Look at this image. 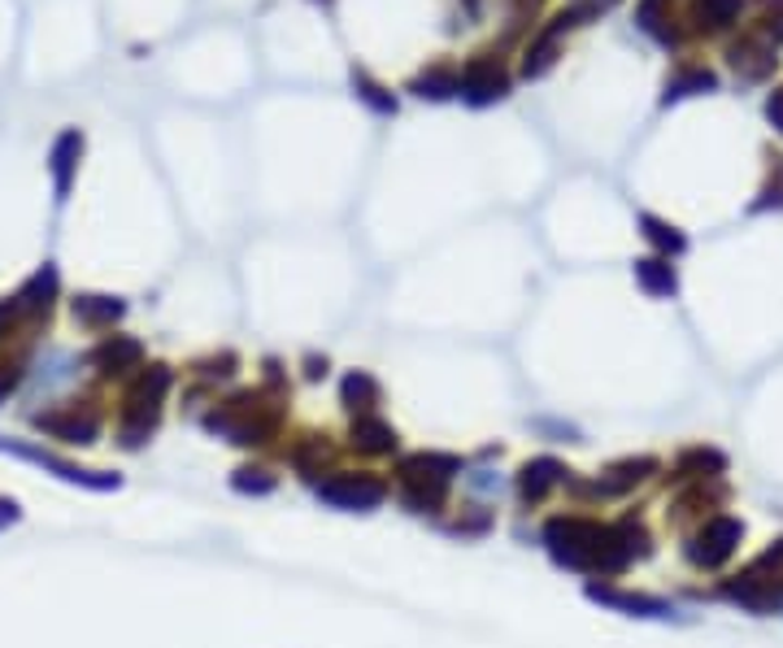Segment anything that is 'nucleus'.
Listing matches in <instances>:
<instances>
[{"label": "nucleus", "instance_id": "f257e3e1", "mask_svg": "<svg viewBox=\"0 0 783 648\" xmlns=\"http://www.w3.org/2000/svg\"><path fill=\"white\" fill-rule=\"evenodd\" d=\"M165 388H170V370H165V366H153V370L131 388L127 413H122V445H127V449H140L144 436L157 427V405L165 397Z\"/></svg>", "mask_w": 783, "mask_h": 648}, {"label": "nucleus", "instance_id": "f03ea898", "mask_svg": "<svg viewBox=\"0 0 783 648\" xmlns=\"http://www.w3.org/2000/svg\"><path fill=\"white\" fill-rule=\"evenodd\" d=\"M0 452H13V457H22V461H31V466H44V470H52L57 479H66V483H79V488H92V492H109V488H118V483H122L118 475H101V470H79V466H70V461L52 457V452L36 449V445L0 440Z\"/></svg>", "mask_w": 783, "mask_h": 648}, {"label": "nucleus", "instance_id": "7ed1b4c3", "mask_svg": "<svg viewBox=\"0 0 783 648\" xmlns=\"http://www.w3.org/2000/svg\"><path fill=\"white\" fill-rule=\"evenodd\" d=\"M318 497L327 500V505H335V509H374L379 500L388 497V488L374 479V475H335V479H327L322 488H318Z\"/></svg>", "mask_w": 783, "mask_h": 648}, {"label": "nucleus", "instance_id": "20e7f679", "mask_svg": "<svg viewBox=\"0 0 783 648\" xmlns=\"http://www.w3.org/2000/svg\"><path fill=\"white\" fill-rule=\"evenodd\" d=\"M740 536H744V522H735V518H710L705 531L692 540L687 557L696 566H723L731 552H735V545H740Z\"/></svg>", "mask_w": 783, "mask_h": 648}, {"label": "nucleus", "instance_id": "39448f33", "mask_svg": "<svg viewBox=\"0 0 783 648\" xmlns=\"http://www.w3.org/2000/svg\"><path fill=\"white\" fill-rule=\"evenodd\" d=\"M40 431H49L66 445H92L101 436V418L92 409H52V413H40L36 418Z\"/></svg>", "mask_w": 783, "mask_h": 648}, {"label": "nucleus", "instance_id": "423d86ee", "mask_svg": "<svg viewBox=\"0 0 783 648\" xmlns=\"http://www.w3.org/2000/svg\"><path fill=\"white\" fill-rule=\"evenodd\" d=\"M727 592V600H735V605H744V609H753V614H766V609H775L783 600V584H775V579H766L757 566L744 575V579H735V584H727L723 588Z\"/></svg>", "mask_w": 783, "mask_h": 648}, {"label": "nucleus", "instance_id": "0eeeda50", "mask_svg": "<svg viewBox=\"0 0 783 648\" xmlns=\"http://www.w3.org/2000/svg\"><path fill=\"white\" fill-rule=\"evenodd\" d=\"M505 92H510V79H505V70L496 61H474V66H466L462 97L470 104H492V100H501Z\"/></svg>", "mask_w": 783, "mask_h": 648}, {"label": "nucleus", "instance_id": "6e6552de", "mask_svg": "<svg viewBox=\"0 0 783 648\" xmlns=\"http://www.w3.org/2000/svg\"><path fill=\"white\" fill-rule=\"evenodd\" d=\"M588 597L601 600V605H614V609H626L631 618H671L675 609L666 605V600L657 597H631V592H619V588H588Z\"/></svg>", "mask_w": 783, "mask_h": 648}, {"label": "nucleus", "instance_id": "1a4fd4ad", "mask_svg": "<svg viewBox=\"0 0 783 648\" xmlns=\"http://www.w3.org/2000/svg\"><path fill=\"white\" fill-rule=\"evenodd\" d=\"M79 152H83V136L79 131H66L57 144H52V179H57V200H66L70 192V175L79 166Z\"/></svg>", "mask_w": 783, "mask_h": 648}, {"label": "nucleus", "instance_id": "9d476101", "mask_svg": "<svg viewBox=\"0 0 783 648\" xmlns=\"http://www.w3.org/2000/svg\"><path fill=\"white\" fill-rule=\"evenodd\" d=\"M74 322H83V327H113L122 313H127V305L118 297H74Z\"/></svg>", "mask_w": 783, "mask_h": 648}, {"label": "nucleus", "instance_id": "9b49d317", "mask_svg": "<svg viewBox=\"0 0 783 648\" xmlns=\"http://www.w3.org/2000/svg\"><path fill=\"white\" fill-rule=\"evenodd\" d=\"M140 357H144V349L135 340H127V336H113V340H104L101 349L92 352V361L101 366L104 375H122V370L140 366Z\"/></svg>", "mask_w": 783, "mask_h": 648}, {"label": "nucleus", "instance_id": "f8f14e48", "mask_svg": "<svg viewBox=\"0 0 783 648\" xmlns=\"http://www.w3.org/2000/svg\"><path fill=\"white\" fill-rule=\"evenodd\" d=\"M635 279H640V288L653 292V297H675L679 292L675 266L662 261V257H644V261H635Z\"/></svg>", "mask_w": 783, "mask_h": 648}, {"label": "nucleus", "instance_id": "ddd939ff", "mask_svg": "<svg viewBox=\"0 0 783 648\" xmlns=\"http://www.w3.org/2000/svg\"><path fill=\"white\" fill-rule=\"evenodd\" d=\"M562 461H553V457H535V461H526L522 466V497L526 500H540L553 483H562Z\"/></svg>", "mask_w": 783, "mask_h": 648}, {"label": "nucleus", "instance_id": "4468645a", "mask_svg": "<svg viewBox=\"0 0 783 648\" xmlns=\"http://www.w3.org/2000/svg\"><path fill=\"white\" fill-rule=\"evenodd\" d=\"M731 66H735V74H744V79H766L771 66H775V52L766 49V44H757V40H740V44L731 49Z\"/></svg>", "mask_w": 783, "mask_h": 648}, {"label": "nucleus", "instance_id": "2eb2a0df", "mask_svg": "<svg viewBox=\"0 0 783 648\" xmlns=\"http://www.w3.org/2000/svg\"><path fill=\"white\" fill-rule=\"evenodd\" d=\"M353 445L365 452H388L396 449V431L388 422H379V418H358L353 422Z\"/></svg>", "mask_w": 783, "mask_h": 648}, {"label": "nucleus", "instance_id": "dca6fc26", "mask_svg": "<svg viewBox=\"0 0 783 648\" xmlns=\"http://www.w3.org/2000/svg\"><path fill=\"white\" fill-rule=\"evenodd\" d=\"M340 397H344L349 409H362L365 413V409H374V405H379V383H374L365 370H353V375L340 383Z\"/></svg>", "mask_w": 783, "mask_h": 648}, {"label": "nucleus", "instance_id": "f3484780", "mask_svg": "<svg viewBox=\"0 0 783 648\" xmlns=\"http://www.w3.org/2000/svg\"><path fill=\"white\" fill-rule=\"evenodd\" d=\"M414 92L418 97H431V100H444L453 97V92H462V74H453V70H426L422 79H414Z\"/></svg>", "mask_w": 783, "mask_h": 648}, {"label": "nucleus", "instance_id": "a211bd4d", "mask_svg": "<svg viewBox=\"0 0 783 648\" xmlns=\"http://www.w3.org/2000/svg\"><path fill=\"white\" fill-rule=\"evenodd\" d=\"M52 292H57V270L44 266V270H40V275H31V283L18 292V305H22V309H49Z\"/></svg>", "mask_w": 783, "mask_h": 648}, {"label": "nucleus", "instance_id": "6ab92c4d", "mask_svg": "<svg viewBox=\"0 0 783 648\" xmlns=\"http://www.w3.org/2000/svg\"><path fill=\"white\" fill-rule=\"evenodd\" d=\"M740 9H744V0H696V18H701V27H710V31L731 27V22L740 18Z\"/></svg>", "mask_w": 783, "mask_h": 648}, {"label": "nucleus", "instance_id": "aec40b11", "mask_svg": "<svg viewBox=\"0 0 783 648\" xmlns=\"http://www.w3.org/2000/svg\"><path fill=\"white\" fill-rule=\"evenodd\" d=\"M714 83H719V79H714L710 70H683L679 79L666 83V104L679 97H692V92H714Z\"/></svg>", "mask_w": 783, "mask_h": 648}, {"label": "nucleus", "instance_id": "412c9836", "mask_svg": "<svg viewBox=\"0 0 783 648\" xmlns=\"http://www.w3.org/2000/svg\"><path fill=\"white\" fill-rule=\"evenodd\" d=\"M640 227H644V236H649V240H653L662 252H683L687 249V240L679 236L675 227H666V222H662V218H653V213H644V218H640Z\"/></svg>", "mask_w": 783, "mask_h": 648}, {"label": "nucleus", "instance_id": "4be33fe9", "mask_svg": "<svg viewBox=\"0 0 783 648\" xmlns=\"http://www.w3.org/2000/svg\"><path fill=\"white\" fill-rule=\"evenodd\" d=\"M353 88H358V97H362L365 104L374 109V113H396V100L388 97V92H383L374 79H365L362 70H353Z\"/></svg>", "mask_w": 783, "mask_h": 648}, {"label": "nucleus", "instance_id": "5701e85b", "mask_svg": "<svg viewBox=\"0 0 783 648\" xmlns=\"http://www.w3.org/2000/svg\"><path fill=\"white\" fill-rule=\"evenodd\" d=\"M231 488H235V492H274V479H270L265 470H235Z\"/></svg>", "mask_w": 783, "mask_h": 648}, {"label": "nucleus", "instance_id": "b1692460", "mask_svg": "<svg viewBox=\"0 0 783 648\" xmlns=\"http://www.w3.org/2000/svg\"><path fill=\"white\" fill-rule=\"evenodd\" d=\"M771 205L783 209V161H775V179L766 183V192H762V200H757L753 209H771Z\"/></svg>", "mask_w": 783, "mask_h": 648}, {"label": "nucleus", "instance_id": "393cba45", "mask_svg": "<svg viewBox=\"0 0 783 648\" xmlns=\"http://www.w3.org/2000/svg\"><path fill=\"white\" fill-rule=\"evenodd\" d=\"M762 9H766V31L783 44V0H762Z\"/></svg>", "mask_w": 783, "mask_h": 648}, {"label": "nucleus", "instance_id": "a878e982", "mask_svg": "<svg viewBox=\"0 0 783 648\" xmlns=\"http://www.w3.org/2000/svg\"><path fill=\"white\" fill-rule=\"evenodd\" d=\"M18 297L13 300H0V336H9V327H13V318H18Z\"/></svg>", "mask_w": 783, "mask_h": 648}, {"label": "nucleus", "instance_id": "bb28decb", "mask_svg": "<svg viewBox=\"0 0 783 648\" xmlns=\"http://www.w3.org/2000/svg\"><path fill=\"white\" fill-rule=\"evenodd\" d=\"M18 518H22V509H18V500L0 497V531H4V527H13Z\"/></svg>", "mask_w": 783, "mask_h": 648}, {"label": "nucleus", "instance_id": "cd10ccee", "mask_svg": "<svg viewBox=\"0 0 783 648\" xmlns=\"http://www.w3.org/2000/svg\"><path fill=\"white\" fill-rule=\"evenodd\" d=\"M766 113H771V122H775V127L783 131V88L771 100H766Z\"/></svg>", "mask_w": 783, "mask_h": 648}, {"label": "nucleus", "instance_id": "c85d7f7f", "mask_svg": "<svg viewBox=\"0 0 783 648\" xmlns=\"http://www.w3.org/2000/svg\"><path fill=\"white\" fill-rule=\"evenodd\" d=\"M13 383H18V375H13V370H0V400L13 392Z\"/></svg>", "mask_w": 783, "mask_h": 648}]
</instances>
